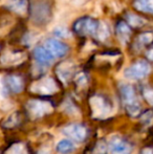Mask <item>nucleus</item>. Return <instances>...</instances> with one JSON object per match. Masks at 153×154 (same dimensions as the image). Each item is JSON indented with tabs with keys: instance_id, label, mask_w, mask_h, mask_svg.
<instances>
[{
	"instance_id": "1",
	"label": "nucleus",
	"mask_w": 153,
	"mask_h": 154,
	"mask_svg": "<svg viewBox=\"0 0 153 154\" xmlns=\"http://www.w3.org/2000/svg\"><path fill=\"white\" fill-rule=\"evenodd\" d=\"M150 69L149 63L144 60H139L125 69L124 77L128 80H141L149 75Z\"/></svg>"
},
{
	"instance_id": "2",
	"label": "nucleus",
	"mask_w": 153,
	"mask_h": 154,
	"mask_svg": "<svg viewBox=\"0 0 153 154\" xmlns=\"http://www.w3.org/2000/svg\"><path fill=\"white\" fill-rule=\"evenodd\" d=\"M100 22L94 20L90 17H82L78 19L74 24V29L77 34L81 36H87V35H96L98 32Z\"/></svg>"
},
{
	"instance_id": "3",
	"label": "nucleus",
	"mask_w": 153,
	"mask_h": 154,
	"mask_svg": "<svg viewBox=\"0 0 153 154\" xmlns=\"http://www.w3.org/2000/svg\"><path fill=\"white\" fill-rule=\"evenodd\" d=\"M31 90L39 94H53L58 91L56 82L51 78H43L32 85Z\"/></svg>"
},
{
	"instance_id": "4",
	"label": "nucleus",
	"mask_w": 153,
	"mask_h": 154,
	"mask_svg": "<svg viewBox=\"0 0 153 154\" xmlns=\"http://www.w3.org/2000/svg\"><path fill=\"white\" fill-rule=\"evenodd\" d=\"M90 106H91L92 114L94 118L104 119L109 116L110 108L102 97H99V95L92 97L90 99Z\"/></svg>"
},
{
	"instance_id": "5",
	"label": "nucleus",
	"mask_w": 153,
	"mask_h": 154,
	"mask_svg": "<svg viewBox=\"0 0 153 154\" xmlns=\"http://www.w3.org/2000/svg\"><path fill=\"white\" fill-rule=\"evenodd\" d=\"M27 110L33 118H40L46 113H50L53 111V106L48 102L34 100L27 103Z\"/></svg>"
},
{
	"instance_id": "6",
	"label": "nucleus",
	"mask_w": 153,
	"mask_h": 154,
	"mask_svg": "<svg viewBox=\"0 0 153 154\" xmlns=\"http://www.w3.org/2000/svg\"><path fill=\"white\" fill-rule=\"evenodd\" d=\"M45 48L55 57L61 58L67 54L68 47L63 42L57 40V39H48L45 42Z\"/></svg>"
},
{
	"instance_id": "7",
	"label": "nucleus",
	"mask_w": 153,
	"mask_h": 154,
	"mask_svg": "<svg viewBox=\"0 0 153 154\" xmlns=\"http://www.w3.org/2000/svg\"><path fill=\"white\" fill-rule=\"evenodd\" d=\"M62 132L66 136H69L70 138L78 140V142H82L85 140L86 134H87L86 128L80 124H72V125L66 126Z\"/></svg>"
},
{
	"instance_id": "8",
	"label": "nucleus",
	"mask_w": 153,
	"mask_h": 154,
	"mask_svg": "<svg viewBox=\"0 0 153 154\" xmlns=\"http://www.w3.org/2000/svg\"><path fill=\"white\" fill-rule=\"evenodd\" d=\"M49 18L48 5L44 2H37L33 6V19L37 23H44Z\"/></svg>"
},
{
	"instance_id": "9",
	"label": "nucleus",
	"mask_w": 153,
	"mask_h": 154,
	"mask_svg": "<svg viewBox=\"0 0 153 154\" xmlns=\"http://www.w3.org/2000/svg\"><path fill=\"white\" fill-rule=\"evenodd\" d=\"M75 71V64L72 62H63L57 67V75L63 83H68Z\"/></svg>"
},
{
	"instance_id": "10",
	"label": "nucleus",
	"mask_w": 153,
	"mask_h": 154,
	"mask_svg": "<svg viewBox=\"0 0 153 154\" xmlns=\"http://www.w3.org/2000/svg\"><path fill=\"white\" fill-rule=\"evenodd\" d=\"M131 146L121 138H113L109 144V153L110 154H129Z\"/></svg>"
},
{
	"instance_id": "11",
	"label": "nucleus",
	"mask_w": 153,
	"mask_h": 154,
	"mask_svg": "<svg viewBox=\"0 0 153 154\" xmlns=\"http://www.w3.org/2000/svg\"><path fill=\"white\" fill-rule=\"evenodd\" d=\"M25 60V54L20 53V51H8L1 56V64L5 66H11V65L20 64L22 61Z\"/></svg>"
},
{
	"instance_id": "12",
	"label": "nucleus",
	"mask_w": 153,
	"mask_h": 154,
	"mask_svg": "<svg viewBox=\"0 0 153 154\" xmlns=\"http://www.w3.org/2000/svg\"><path fill=\"white\" fill-rule=\"evenodd\" d=\"M34 57L38 63L42 65H48L54 61V56L45 47H36L34 51Z\"/></svg>"
},
{
	"instance_id": "13",
	"label": "nucleus",
	"mask_w": 153,
	"mask_h": 154,
	"mask_svg": "<svg viewBox=\"0 0 153 154\" xmlns=\"http://www.w3.org/2000/svg\"><path fill=\"white\" fill-rule=\"evenodd\" d=\"M0 3H3L6 8H11L18 14H24L26 12V0H2Z\"/></svg>"
},
{
	"instance_id": "14",
	"label": "nucleus",
	"mask_w": 153,
	"mask_h": 154,
	"mask_svg": "<svg viewBox=\"0 0 153 154\" xmlns=\"http://www.w3.org/2000/svg\"><path fill=\"white\" fill-rule=\"evenodd\" d=\"M116 35L118 38L123 44L127 43L131 36V29L126 22H118L116 25Z\"/></svg>"
},
{
	"instance_id": "15",
	"label": "nucleus",
	"mask_w": 153,
	"mask_h": 154,
	"mask_svg": "<svg viewBox=\"0 0 153 154\" xmlns=\"http://www.w3.org/2000/svg\"><path fill=\"white\" fill-rule=\"evenodd\" d=\"M56 149H57V151L59 153L72 154L75 150H76V146H75V144L70 140L62 138V140H60L59 142L57 143Z\"/></svg>"
},
{
	"instance_id": "16",
	"label": "nucleus",
	"mask_w": 153,
	"mask_h": 154,
	"mask_svg": "<svg viewBox=\"0 0 153 154\" xmlns=\"http://www.w3.org/2000/svg\"><path fill=\"white\" fill-rule=\"evenodd\" d=\"M133 6L142 13L153 15V0H134Z\"/></svg>"
},
{
	"instance_id": "17",
	"label": "nucleus",
	"mask_w": 153,
	"mask_h": 154,
	"mask_svg": "<svg viewBox=\"0 0 153 154\" xmlns=\"http://www.w3.org/2000/svg\"><path fill=\"white\" fill-rule=\"evenodd\" d=\"M121 93H122V97L124 100V102L126 103V105L135 102V95H134V90L128 84H123L121 86Z\"/></svg>"
},
{
	"instance_id": "18",
	"label": "nucleus",
	"mask_w": 153,
	"mask_h": 154,
	"mask_svg": "<svg viewBox=\"0 0 153 154\" xmlns=\"http://www.w3.org/2000/svg\"><path fill=\"white\" fill-rule=\"evenodd\" d=\"M8 84L14 92H21L23 89V82L21 78L17 75H11L8 78Z\"/></svg>"
},
{
	"instance_id": "19",
	"label": "nucleus",
	"mask_w": 153,
	"mask_h": 154,
	"mask_svg": "<svg viewBox=\"0 0 153 154\" xmlns=\"http://www.w3.org/2000/svg\"><path fill=\"white\" fill-rule=\"evenodd\" d=\"M127 18V21L128 23L133 27H142L145 25L146 23V20L142 17L137 16V15H134V14H131V13H128L126 16Z\"/></svg>"
},
{
	"instance_id": "20",
	"label": "nucleus",
	"mask_w": 153,
	"mask_h": 154,
	"mask_svg": "<svg viewBox=\"0 0 153 154\" xmlns=\"http://www.w3.org/2000/svg\"><path fill=\"white\" fill-rule=\"evenodd\" d=\"M5 154H27V151L23 144H15L6 151Z\"/></svg>"
},
{
	"instance_id": "21",
	"label": "nucleus",
	"mask_w": 153,
	"mask_h": 154,
	"mask_svg": "<svg viewBox=\"0 0 153 154\" xmlns=\"http://www.w3.org/2000/svg\"><path fill=\"white\" fill-rule=\"evenodd\" d=\"M96 37H98V39L105 40V39L109 36L108 26H107L105 23H100V25H99V29H98V32H96Z\"/></svg>"
},
{
	"instance_id": "22",
	"label": "nucleus",
	"mask_w": 153,
	"mask_h": 154,
	"mask_svg": "<svg viewBox=\"0 0 153 154\" xmlns=\"http://www.w3.org/2000/svg\"><path fill=\"white\" fill-rule=\"evenodd\" d=\"M126 108H127V111H128V113L130 114L131 116H137V114L139 113V110H141V107H139V105L136 103V102L126 105Z\"/></svg>"
},
{
	"instance_id": "23",
	"label": "nucleus",
	"mask_w": 153,
	"mask_h": 154,
	"mask_svg": "<svg viewBox=\"0 0 153 154\" xmlns=\"http://www.w3.org/2000/svg\"><path fill=\"white\" fill-rule=\"evenodd\" d=\"M153 40V34L152 32H144V34L139 35L137 38V42L141 44H149Z\"/></svg>"
},
{
	"instance_id": "24",
	"label": "nucleus",
	"mask_w": 153,
	"mask_h": 154,
	"mask_svg": "<svg viewBox=\"0 0 153 154\" xmlns=\"http://www.w3.org/2000/svg\"><path fill=\"white\" fill-rule=\"evenodd\" d=\"M18 120H17V114H12L8 119H6V121L3 123V126L5 127H13L14 125H16Z\"/></svg>"
},
{
	"instance_id": "25",
	"label": "nucleus",
	"mask_w": 153,
	"mask_h": 154,
	"mask_svg": "<svg viewBox=\"0 0 153 154\" xmlns=\"http://www.w3.org/2000/svg\"><path fill=\"white\" fill-rule=\"evenodd\" d=\"M65 112L66 113H69V114H76V113H78V110H77V108L75 107L74 105H72L70 102H67L66 103L65 102Z\"/></svg>"
},
{
	"instance_id": "26",
	"label": "nucleus",
	"mask_w": 153,
	"mask_h": 154,
	"mask_svg": "<svg viewBox=\"0 0 153 154\" xmlns=\"http://www.w3.org/2000/svg\"><path fill=\"white\" fill-rule=\"evenodd\" d=\"M76 82L78 84H79L80 86H83L86 84V82H87V79H86V75H84V73H79V75L76 77Z\"/></svg>"
},
{
	"instance_id": "27",
	"label": "nucleus",
	"mask_w": 153,
	"mask_h": 154,
	"mask_svg": "<svg viewBox=\"0 0 153 154\" xmlns=\"http://www.w3.org/2000/svg\"><path fill=\"white\" fill-rule=\"evenodd\" d=\"M144 95H145V99L148 101V103H150L151 105H153V90L152 89L145 90Z\"/></svg>"
},
{
	"instance_id": "28",
	"label": "nucleus",
	"mask_w": 153,
	"mask_h": 154,
	"mask_svg": "<svg viewBox=\"0 0 153 154\" xmlns=\"http://www.w3.org/2000/svg\"><path fill=\"white\" fill-rule=\"evenodd\" d=\"M5 93H6V90L4 88V86L2 85V83L0 82V99H3L5 97Z\"/></svg>"
},
{
	"instance_id": "29",
	"label": "nucleus",
	"mask_w": 153,
	"mask_h": 154,
	"mask_svg": "<svg viewBox=\"0 0 153 154\" xmlns=\"http://www.w3.org/2000/svg\"><path fill=\"white\" fill-rule=\"evenodd\" d=\"M49 153H50V151L47 148H41L40 150L38 151V154H49Z\"/></svg>"
},
{
	"instance_id": "30",
	"label": "nucleus",
	"mask_w": 153,
	"mask_h": 154,
	"mask_svg": "<svg viewBox=\"0 0 153 154\" xmlns=\"http://www.w3.org/2000/svg\"><path fill=\"white\" fill-rule=\"evenodd\" d=\"M147 57H148V59H150L153 61V48L149 49V51H147Z\"/></svg>"
},
{
	"instance_id": "31",
	"label": "nucleus",
	"mask_w": 153,
	"mask_h": 154,
	"mask_svg": "<svg viewBox=\"0 0 153 154\" xmlns=\"http://www.w3.org/2000/svg\"><path fill=\"white\" fill-rule=\"evenodd\" d=\"M144 154H152V150L151 149H146V150H144Z\"/></svg>"
}]
</instances>
